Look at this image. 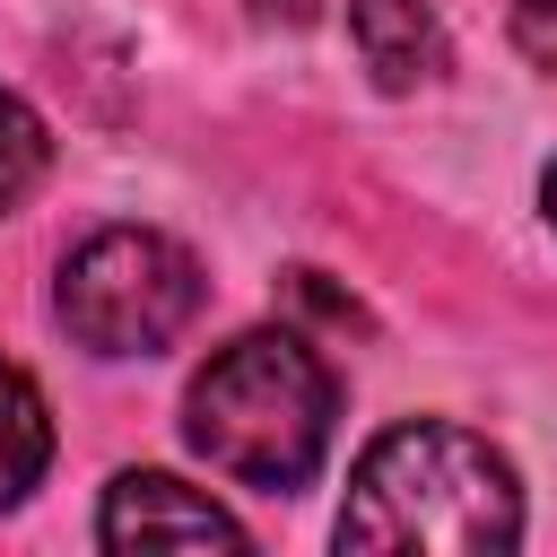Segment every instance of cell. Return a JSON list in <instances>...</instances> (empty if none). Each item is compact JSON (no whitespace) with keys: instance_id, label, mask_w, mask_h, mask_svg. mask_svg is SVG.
<instances>
[{"instance_id":"obj_4","label":"cell","mask_w":557,"mask_h":557,"mask_svg":"<svg viewBox=\"0 0 557 557\" xmlns=\"http://www.w3.org/2000/svg\"><path fill=\"white\" fill-rule=\"evenodd\" d=\"M104 548H244V522L226 505H209L200 487L165 479V470H122L104 487Z\"/></svg>"},{"instance_id":"obj_2","label":"cell","mask_w":557,"mask_h":557,"mask_svg":"<svg viewBox=\"0 0 557 557\" xmlns=\"http://www.w3.org/2000/svg\"><path fill=\"white\" fill-rule=\"evenodd\" d=\"M191 453L244 487H305L331 444V374L296 331H244L191 374Z\"/></svg>"},{"instance_id":"obj_9","label":"cell","mask_w":557,"mask_h":557,"mask_svg":"<svg viewBox=\"0 0 557 557\" xmlns=\"http://www.w3.org/2000/svg\"><path fill=\"white\" fill-rule=\"evenodd\" d=\"M540 200H548V226H557V165H548V183H540Z\"/></svg>"},{"instance_id":"obj_1","label":"cell","mask_w":557,"mask_h":557,"mask_svg":"<svg viewBox=\"0 0 557 557\" xmlns=\"http://www.w3.org/2000/svg\"><path fill=\"white\" fill-rule=\"evenodd\" d=\"M522 540V487L505 453L470 426L409 418L366 444L348 505H339V548H444V557H487Z\"/></svg>"},{"instance_id":"obj_8","label":"cell","mask_w":557,"mask_h":557,"mask_svg":"<svg viewBox=\"0 0 557 557\" xmlns=\"http://www.w3.org/2000/svg\"><path fill=\"white\" fill-rule=\"evenodd\" d=\"M513 44H522V61L557 70V0H513Z\"/></svg>"},{"instance_id":"obj_7","label":"cell","mask_w":557,"mask_h":557,"mask_svg":"<svg viewBox=\"0 0 557 557\" xmlns=\"http://www.w3.org/2000/svg\"><path fill=\"white\" fill-rule=\"evenodd\" d=\"M44 157H52V139H44V122L17 104V96H0V209H17L26 191H35V174H44Z\"/></svg>"},{"instance_id":"obj_6","label":"cell","mask_w":557,"mask_h":557,"mask_svg":"<svg viewBox=\"0 0 557 557\" xmlns=\"http://www.w3.org/2000/svg\"><path fill=\"white\" fill-rule=\"evenodd\" d=\"M44 461H52V409H44V392L0 357V505H17V496L44 479Z\"/></svg>"},{"instance_id":"obj_3","label":"cell","mask_w":557,"mask_h":557,"mask_svg":"<svg viewBox=\"0 0 557 557\" xmlns=\"http://www.w3.org/2000/svg\"><path fill=\"white\" fill-rule=\"evenodd\" d=\"M200 296H209L200 261L148 226H104L61 261V322L96 357H157L200 313Z\"/></svg>"},{"instance_id":"obj_5","label":"cell","mask_w":557,"mask_h":557,"mask_svg":"<svg viewBox=\"0 0 557 557\" xmlns=\"http://www.w3.org/2000/svg\"><path fill=\"white\" fill-rule=\"evenodd\" d=\"M348 35H357L374 87H392V96L444 78V26L426 0H348Z\"/></svg>"}]
</instances>
